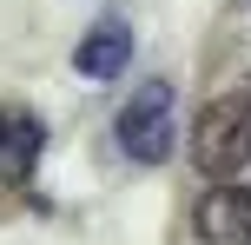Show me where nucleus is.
Instances as JSON below:
<instances>
[{"label": "nucleus", "instance_id": "39448f33", "mask_svg": "<svg viewBox=\"0 0 251 245\" xmlns=\"http://www.w3.org/2000/svg\"><path fill=\"white\" fill-rule=\"evenodd\" d=\"M40 146H47V126H40L26 106H13L7 119H0V153H7V166H13V179H26L33 172V159H40Z\"/></svg>", "mask_w": 251, "mask_h": 245}, {"label": "nucleus", "instance_id": "20e7f679", "mask_svg": "<svg viewBox=\"0 0 251 245\" xmlns=\"http://www.w3.org/2000/svg\"><path fill=\"white\" fill-rule=\"evenodd\" d=\"M126 60H132V27H126V20H100L73 47V73L79 80H119Z\"/></svg>", "mask_w": 251, "mask_h": 245}, {"label": "nucleus", "instance_id": "f257e3e1", "mask_svg": "<svg viewBox=\"0 0 251 245\" xmlns=\"http://www.w3.org/2000/svg\"><path fill=\"white\" fill-rule=\"evenodd\" d=\"M192 166L205 179H231L251 166V93H218L192 119Z\"/></svg>", "mask_w": 251, "mask_h": 245}, {"label": "nucleus", "instance_id": "7ed1b4c3", "mask_svg": "<svg viewBox=\"0 0 251 245\" xmlns=\"http://www.w3.org/2000/svg\"><path fill=\"white\" fill-rule=\"evenodd\" d=\"M199 245H251V186H212L192 206Z\"/></svg>", "mask_w": 251, "mask_h": 245}, {"label": "nucleus", "instance_id": "f03ea898", "mask_svg": "<svg viewBox=\"0 0 251 245\" xmlns=\"http://www.w3.org/2000/svg\"><path fill=\"white\" fill-rule=\"evenodd\" d=\"M119 153L139 166H165L172 159V80H146L132 100L119 106Z\"/></svg>", "mask_w": 251, "mask_h": 245}]
</instances>
